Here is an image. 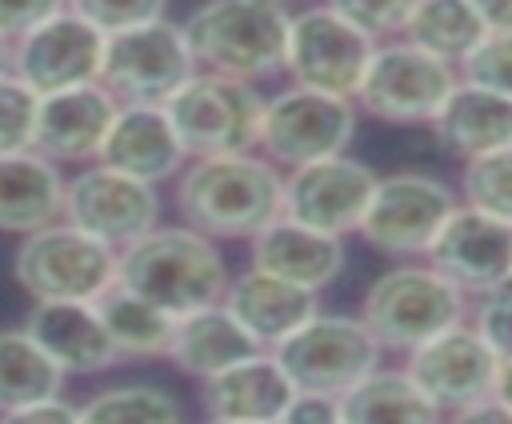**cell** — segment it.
<instances>
[{
	"label": "cell",
	"mask_w": 512,
	"mask_h": 424,
	"mask_svg": "<svg viewBox=\"0 0 512 424\" xmlns=\"http://www.w3.org/2000/svg\"><path fill=\"white\" fill-rule=\"evenodd\" d=\"M276 424H344V416H340V404L332 396L296 392V400L284 408V416Z\"/></svg>",
	"instance_id": "ab89813d"
},
{
	"label": "cell",
	"mask_w": 512,
	"mask_h": 424,
	"mask_svg": "<svg viewBox=\"0 0 512 424\" xmlns=\"http://www.w3.org/2000/svg\"><path fill=\"white\" fill-rule=\"evenodd\" d=\"M428 128L444 156H452L460 164L480 160V156L512 144V96H500V92L460 80Z\"/></svg>",
	"instance_id": "cb8c5ba5"
},
{
	"label": "cell",
	"mask_w": 512,
	"mask_h": 424,
	"mask_svg": "<svg viewBox=\"0 0 512 424\" xmlns=\"http://www.w3.org/2000/svg\"><path fill=\"white\" fill-rule=\"evenodd\" d=\"M376 168L356 160L352 152H336L300 168L284 172V192H280V216L328 232V236H356L368 196L376 188Z\"/></svg>",
	"instance_id": "5bb4252c"
},
{
	"label": "cell",
	"mask_w": 512,
	"mask_h": 424,
	"mask_svg": "<svg viewBox=\"0 0 512 424\" xmlns=\"http://www.w3.org/2000/svg\"><path fill=\"white\" fill-rule=\"evenodd\" d=\"M20 328L64 376H96L120 364L92 300H32Z\"/></svg>",
	"instance_id": "ffe728a7"
},
{
	"label": "cell",
	"mask_w": 512,
	"mask_h": 424,
	"mask_svg": "<svg viewBox=\"0 0 512 424\" xmlns=\"http://www.w3.org/2000/svg\"><path fill=\"white\" fill-rule=\"evenodd\" d=\"M372 52H376V40L352 28L344 16H336L324 0L292 8L288 44H284V76L296 88L352 100Z\"/></svg>",
	"instance_id": "8fae6325"
},
{
	"label": "cell",
	"mask_w": 512,
	"mask_h": 424,
	"mask_svg": "<svg viewBox=\"0 0 512 424\" xmlns=\"http://www.w3.org/2000/svg\"><path fill=\"white\" fill-rule=\"evenodd\" d=\"M116 256L76 224L52 220L20 236L12 276L32 300H96L116 284Z\"/></svg>",
	"instance_id": "ba28073f"
},
{
	"label": "cell",
	"mask_w": 512,
	"mask_h": 424,
	"mask_svg": "<svg viewBox=\"0 0 512 424\" xmlns=\"http://www.w3.org/2000/svg\"><path fill=\"white\" fill-rule=\"evenodd\" d=\"M164 112H168L188 160L256 152L260 120H264V92L256 84L196 68L176 88V96L164 104Z\"/></svg>",
	"instance_id": "8992f818"
},
{
	"label": "cell",
	"mask_w": 512,
	"mask_h": 424,
	"mask_svg": "<svg viewBox=\"0 0 512 424\" xmlns=\"http://www.w3.org/2000/svg\"><path fill=\"white\" fill-rule=\"evenodd\" d=\"M196 72L180 20L164 16L112 32L104 40L100 84L116 104H168L176 88Z\"/></svg>",
	"instance_id": "7c38bea8"
},
{
	"label": "cell",
	"mask_w": 512,
	"mask_h": 424,
	"mask_svg": "<svg viewBox=\"0 0 512 424\" xmlns=\"http://www.w3.org/2000/svg\"><path fill=\"white\" fill-rule=\"evenodd\" d=\"M0 424H80V412L72 400L52 396V400H36V404H24V408H12V412H0Z\"/></svg>",
	"instance_id": "f35d334b"
},
{
	"label": "cell",
	"mask_w": 512,
	"mask_h": 424,
	"mask_svg": "<svg viewBox=\"0 0 512 424\" xmlns=\"http://www.w3.org/2000/svg\"><path fill=\"white\" fill-rule=\"evenodd\" d=\"M64 168L40 152H0V232L28 236L64 212Z\"/></svg>",
	"instance_id": "d4e9b609"
},
{
	"label": "cell",
	"mask_w": 512,
	"mask_h": 424,
	"mask_svg": "<svg viewBox=\"0 0 512 424\" xmlns=\"http://www.w3.org/2000/svg\"><path fill=\"white\" fill-rule=\"evenodd\" d=\"M200 424H252V420H220V416H204Z\"/></svg>",
	"instance_id": "f6af8a7d"
},
{
	"label": "cell",
	"mask_w": 512,
	"mask_h": 424,
	"mask_svg": "<svg viewBox=\"0 0 512 424\" xmlns=\"http://www.w3.org/2000/svg\"><path fill=\"white\" fill-rule=\"evenodd\" d=\"M460 80L512 96V32H484V40L460 60Z\"/></svg>",
	"instance_id": "836d02e7"
},
{
	"label": "cell",
	"mask_w": 512,
	"mask_h": 424,
	"mask_svg": "<svg viewBox=\"0 0 512 424\" xmlns=\"http://www.w3.org/2000/svg\"><path fill=\"white\" fill-rule=\"evenodd\" d=\"M496 400H504L512 408V360H500V376H496Z\"/></svg>",
	"instance_id": "7bdbcfd3"
},
{
	"label": "cell",
	"mask_w": 512,
	"mask_h": 424,
	"mask_svg": "<svg viewBox=\"0 0 512 424\" xmlns=\"http://www.w3.org/2000/svg\"><path fill=\"white\" fill-rule=\"evenodd\" d=\"M356 128H360V112L352 100L288 84L264 96L256 152L272 160L280 172H288V168L348 152V144L356 140Z\"/></svg>",
	"instance_id": "30bf717a"
},
{
	"label": "cell",
	"mask_w": 512,
	"mask_h": 424,
	"mask_svg": "<svg viewBox=\"0 0 512 424\" xmlns=\"http://www.w3.org/2000/svg\"><path fill=\"white\" fill-rule=\"evenodd\" d=\"M80 424H188L180 400L148 380L108 384L76 404Z\"/></svg>",
	"instance_id": "4dcf8cb0"
},
{
	"label": "cell",
	"mask_w": 512,
	"mask_h": 424,
	"mask_svg": "<svg viewBox=\"0 0 512 424\" xmlns=\"http://www.w3.org/2000/svg\"><path fill=\"white\" fill-rule=\"evenodd\" d=\"M344 424H444V412L400 368H376L340 400Z\"/></svg>",
	"instance_id": "4316f807"
},
{
	"label": "cell",
	"mask_w": 512,
	"mask_h": 424,
	"mask_svg": "<svg viewBox=\"0 0 512 424\" xmlns=\"http://www.w3.org/2000/svg\"><path fill=\"white\" fill-rule=\"evenodd\" d=\"M160 188L132 180L108 164H84L64 180L60 220L96 236L108 248H128L160 224Z\"/></svg>",
	"instance_id": "4fadbf2b"
},
{
	"label": "cell",
	"mask_w": 512,
	"mask_h": 424,
	"mask_svg": "<svg viewBox=\"0 0 512 424\" xmlns=\"http://www.w3.org/2000/svg\"><path fill=\"white\" fill-rule=\"evenodd\" d=\"M468 320L500 360H512V280L476 296V308L468 312Z\"/></svg>",
	"instance_id": "8d00e7d4"
},
{
	"label": "cell",
	"mask_w": 512,
	"mask_h": 424,
	"mask_svg": "<svg viewBox=\"0 0 512 424\" xmlns=\"http://www.w3.org/2000/svg\"><path fill=\"white\" fill-rule=\"evenodd\" d=\"M284 4H292V0H284Z\"/></svg>",
	"instance_id": "bcb514c9"
},
{
	"label": "cell",
	"mask_w": 512,
	"mask_h": 424,
	"mask_svg": "<svg viewBox=\"0 0 512 424\" xmlns=\"http://www.w3.org/2000/svg\"><path fill=\"white\" fill-rule=\"evenodd\" d=\"M444 424H512V408L496 396L480 400V404H468V408H456L444 416Z\"/></svg>",
	"instance_id": "60d3db41"
},
{
	"label": "cell",
	"mask_w": 512,
	"mask_h": 424,
	"mask_svg": "<svg viewBox=\"0 0 512 424\" xmlns=\"http://www.w3.org/2000/svg\"><path fill=\"white\" fill-rule=\"evenodd\" d=\"M0 72H12V44L0 36Z\"/></svg>",
	"instance_id": "ee69618b"
},
{
	"label": "cell",
	"mask_w": 512,
	"mask_h": 424,
	"mask_svg": "<svg viewBox=\"0 0 512 424\" xmlns=\"http://www.w3.org/2000/svg\"><path fill=\"white\" fill-rule=\"evenodd\" d=\"M40 92H32L16 72H0V152L32 148Z\"/></svg>",
	"instance_id": "d6a6232c"
},
{
	"label": "cell",
	"mask_w": 512,
	"mask_h": 424,
	"mask_svg": "<svg viewBox=\"0 0 512 424\" xmlns=\"http://www.w3.org/2000/svg\"><path fill=\"white\" fill-rule=\"evenodd\" d=\"M268 352L280 360V368L296 392L332 396V400H340L348 388H356L384 360V348L364 328V320L344 316V312L308 316L292 336H284Z\"/></svg>",
	"instance_id": "5b68a950"
},
{
	"label": "cell",
	"mask_w": 512,
	"mask_h": 424,
	"mask_svg": "<svg viewBox=\"0 0 512 424\" xmlns=\"http://www.w3.org/2000/svg\"><path fill=\"white\" fill-rule=\"evenodd\" d=\"M92 304L100 312V324H104V332L112 340L116 360H164L168 356L176 316H168L164 308H156L144 296L128 292L124 284H112Z\"/></svg>",
	"instance_id": "83f0119b"
},
{
	"label": "cell",
	"mask_w": 512,
	"mask_h": 424,
	"mask_svg": "<svg viewBox=\"0 0 512 424\" xmlns=\"http://www.w3.org/2000/svg\"><path fill=\"white\" fill-rule=\"evenodd\" d=\"M292 400H296V388L268 348H260V352L220 368L216 376L200 380L204 416H220V420L276 424Z\"/></svg>",
	"instance_id": "603a6c76"
},
{
	"label": "cell",
	"mask_w": 512,
	"mask_h": 424,
	"mask_svg": "<svg viewBox=\"0 0 512 424\" xmlns=\"http://www.w3.org/2000/svg\"><path fill=\"white\" fill-rule=\"evenodd\" d=\"M228 276L232 272L220 244L188 224H156L116 256V284L164 308L168 316L220 304Z\"/></svg>",
	"instance_id": "7a4b0ae2"
},
{
	"label": "cell",
	"mask_w": 512,
	"mask_h": 424,
	"mask_svg": "<svg viewBox=\"0 0 512 424\" xmlns=\"http://www.w3.org/2000/svg\"><path fill=\"white\" fill-rule=\"evenodd\" d=\"M324 4L336 16H344L352 28H360L376 44H384V40H396L404 32V20H408L416 0H324Z\"/></svg>",
	"instance_id": "d590c367"
},
{
	"label": "cell",
	"mask_w": 512,
	"mask_h": 424,
	"mask_svg": "<svg viewBox=\"0 0 512 424\" xmlns=\"http://www.w3.org/2000/svg\"><path fill=\"white\" fill-rule=\"evenodd\" d=\"M456 84H460L456 64L436 60L432 52L396 36L376 44L352 104L368 120L416 128V124H432V116L440 112V104Z\"/></svg>",
	"instance_id": "52a82bcc"
},
{
	"label": "cell",
	"mask_w": 512,
	"mask_h": 424,
	"mask_svg": "<svg viewBox=\"0 0 512 424\" xmlns=\"http://www.w3.org/2000/svg\"><path fill=\"white\" fill-rule=\"evenodd\" d=\"M460 200L480 208V212H492L500 220L512 224V144L508 148H496L480 160H468L464 172H460Z\"/></svg>",
	"instance_id": "1f68e13d"
},
{
	"label": "cell",
	"mask_w": 512,
	"mask_h": 424,
	"mask_svg": "<svg viewBox=\"0 0 512 424\" xmlns=\"http://www.w3.org/2000/svg\"><path fill=\"white\" fill-rule=\"evenodd\" d=\"M488 32H512V0H468Z\"/></svg>",
	"instance_id": "b9f144b4"
},
{
	"label": "cell",
	"mask_w": 512,
	"mask_h": 424,
	"mask_svg": "<svg viewBox=\"0 0 512 424\" xmlns=\"http://www.w3.org/2000/svg\"><path fill=\"white\" fill-rule=\"evenodd\" d=\"M292 8L284 0H204L180 28L200 72H216L244 84L284 76Z\"/></svg>",
	"instance_id": "3957f363"
},
{
	"label": "cell",
	"mask_w": 512,
	"mask_h": 424,
	"mask_svg": "<svg viewBox=\"0 0 512 424\" xmlns=\"http://www.w3.org/2000/svg\"><path fill=\"white\" fill-rule=\"evenodd\" d=\"M100 164L160 188L184 172L188 152H184L164 104H120V112L104 136Z\"/></svg>",
	"instance_id": "d6986e66"
},
{
	"label": "cell",
	"mask_w": 512,
	"mask_h": 424,
	"mask_svg": "<svg viewBox=\"0 0 512 424\" xmlns=\"http://www.w3.org/2000/svg\"><path fill=\"white\" fill-rule=\"evenodd\" d=\"M116 112H120V104L112 100V92L100 80L64 88V92H48V96H40V108H36L32 152L52 160L56 168L96 164Z\"/></svg>",
	"instance_id": "ac0fdd59"
},
{
	"label": "cell",
	"mask_w": 512,
	"mask_h": 424,
	"mask_svg": "<svg viewBox=\"0 0 512 424\" xmlns=\"http://www.w3.org/2000/svg\"><path fill=\"white\" fill-rule=\"evenodd\" d=\"M64 372L24 328H0V412L52 400L64 392Z\"/></svg>",
	"instance_id": "f546056e"
},
{
	"label": "cell",
	"mask_w": 512,
	"mask_h": 424,
	"mask_svg": "<svg viewBox=\"0 0 512 424\" xmlns=\"http://www.w3.org/2000/svg\"><path fill=\"white\" fill-rule=\"evenodd\" d=\"M424 260L468 300L484 296L512 280V224L460 200L440 224Z\"/></svg>",
	"instance_id": "2e32d148"
},
{
	"label": "cell",
	"mask_w": 512,
	"mask_h": 424,
	"mask_svg": "<svg viewBox=\"0 0 512 424\" xmlns=\"http://www.w3.org/2000/svg\"><path fill=\"white\" fill-rule=\"evenodd\" d=\"M456 204H460V192L432 172H412V168L388 172V176H376V188L368 196L356 236L380 256L424 260L428 244L436 240L440 224L452 216Z\"/></svg>",
	"instance_id": "9c48e42d"
},
{
	"label": "cell",
	"mask_w": 512,
	"mask_h": 424,
	"mask_svg": "<svg viewBox=\"0 0 512 424\" xmlns=\"http://www.w3.org/2000/svg\"><path fill=\"white\" fill-rule=\"evenodd\" d=\"M252 352H260V348L232 320V312L224 304H208V308H196L188 316H176L172 344H168L164 360H172L192 380H208L220 368H228V364H236Z\"/></svg>",
	"instance_id": "484cf974"
},
{
	"label": "cell",
	"mask_w": 512,
	"mask_h": 424,
	"mask_svg": "<svg viewBox=\"0 0 512 424\" xmlns=\"http://www.w3.org/2000/svg\"><path fill=\"white\" fill-rule=\"evenodd\" d=\"M176 184L180 224L208 240H252L280 216L284 172L260 152H228L188 160Z\"/></svg>",
	"instance_id": "6da1fadb"
},
{
	"label": "cell",
	"mask_w": 512,
	"mask_h": 424,
	"mask_svg": "<svg viewBox=\"0 0 512 424\" xmlns=\"http://www.w3.org/2000/svg\"><path fill=\"white\" fill-rule=\"evenodd\" d=\"M104 32L76 12H56L12 40V72L40 96L96 84L104 64Z\"/></svg>",
	"instance_id": "e0dca14e"
},
{
	"label": "cell",
	"mask_w": 512,
	"mask_h": 424,
	"mask_svg": "<svg viewBox=\"0 0 512 424\" xmlns=\"http://www.w3.org/2000/svg\"><path fill=\"white\" fill-rule=\"evenodd\" d=\"M64 8H68V0H0V36L12 44Z\"/></svg>",
	"instance_id": "74e56055"
},
{
	"label": "cell",
	"mask_w": 512,
	"mask_h": 424,
	"mask_svg": "<svg viewBox=\"0 0 512 424\" xmlns=\"http://www.w3.org/2000/svg\"><path fill=\"white\" fill-rule=\"evenodd\" d=\"M248 264L264 268L280 280H292L308 292H324L344 272L348 248L340 236H328V232L304 228L288 216H276L268 228H260L248 240Z\"/></svg>",
	"instance_id": "7402d4cb"
},
{
	"label": "cell",
	"mask_w": 512,
	"mask_h": 424,
	"mask_svg": "<svg viewBox=\"0 0 512 424\" xmlns=\"http://www.w3.org/2000/svg\"><path fill=\"white\" fill-rule=\"evenodd\" d=\"M484 24L468 0H416L404 20V40L432 52L436 60H448L460 68V60L484 40Z\"/></svg>",
	"instance_id": "f1b7e54d"
},
{
	"label": "cell",
	"mask_w": 512,
	"mask_h": 424,
	"mask_svg": "<svg viewBox=\"0 0 512 424\" xmlns=\"http://www.w3.org/2000/svg\"><path fill=\"white\" fill-rule=\"evenodd\" d=\"M468 312V296L448 284L428 260H396L364 288L356 316L384 352L408 356L424 340L468 320Z\"/></svg>",
	"instance_id": "277c9868"
},
{
	"label": "cell",
	"mask_w": 512,
	"mask_h": 424,
	"mask_svg": "<svg viewBox=\"0 0 512 424\" xmlns=\"http://www.w3.org/2000/svg\"><path fill=\"white\" fill-rule=\"evenodd\" d=\"M220 304L252 336L256 348H276L308 316L320 312V292H308L292 280H280V276L248 264L244 272L228 276V288H224Z\"/></svg>",
	"instance_id": "44dd1931"
},
{
	"label": "cell",
	"mask_w": 512,
	"mask_h": 424,
	"mask_svg": "<svg viewBox=\"0 0 512 424\" xmlns=\"http://www.w3.org/2000/svg\"><path fill=\"white\" fill-rule=\"evenodd\" d=\"M404 372L448 416L456 408H468V404L496 396L500 356L484 344V336L472 328V320H460L448 332L412 348L404 356Z\"/></svg>",
	"instance_id": "9a60e30c"
},
{
	"label": "cell",
	"mask_w": 512,
	"mask_h": 424,
	"mask_svg": "<svg viewBox=\"0 0 512 424\" xmlns=\"http://www.w3.org/2000/svg\"><path fill=\"white\" fill-rule=\"evenodd\" d=\"M168 8H172V0H68V12L84 16L104 36L124 32V28H136V24L164 20Z\"/></svg>",
	"instance_id": "e575fe53"
}]
</instances>
